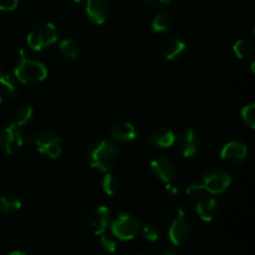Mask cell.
Returning <instances> with one entry per match:
<instances>
[{
  "label": "cell",
  "mask_w": 255,
  "mask_h": 255,
  "mask_svg": "<svg viewBox=\"0 0 255 255\" xmlns=\"http://www.w3.org/2000/svg\"><path fill=\"white\" fill-rule=\"evenodd\" d=\"M120 157V149L112 141L97 138L92 141L86 151V158L90 166L99 172H109L116 164Z\"/></svg>",
  "instance_id": "obj_1"
},
{
  "label": "cell",
  "mask_w": 255,
  "mask_h": 255,
  "mask_svg": "<svg viewBox=\"0 0 255 255\" xmlns=\"http://www.w3.org/2000/svg\"><path fill=\"white\" fill-rule=\"evenodd\" d=\"M20 60L14 69V76L21 84L34 85L44 81L47 77V69L42 62L25 57L24 49H19Z\"/></svg>",
  "instance_id": "obj_2"
},
{
  "label": "cell",
  "mask_w": 255,
  "mask_h": 255,
  "mask_svg": "<svg viewBox=\"0 0 255 255\" xmlns=\"http://www.w3.org/2000/svg\"><path fill=\"white\" fill-rule=\"evenodd\" d=\"M59 34H57V29L52 22H41V24L36 25L31 31L29 32L26 37V41L29 47H31L35 51H42V50L47 49L51 45L56 42Z\"/></svg>",
  "instance_id": "obj_3"
},
{
  "label": "cell",
  "mask_w": 255,
  "mask_h": 255,
  "mask_svg": "<svg viewBox=\"0 0 255 255\" xmlns=\"http://www.w3.org/2000/svg\"><path fill=\"white\" fill-rule=\"evenodd\" d=\"M141 221L131 213L119 214L111 224V232L120 241H132L141 233Z\"/></svg>",
  "instance_id": "obj_4"
},
{
  "label": "cell",
  "mask_w": 255,
  "mask_h": 255,
  "mask_svg": "<svg viewBox=\"0 0 255 255\" xmlns=\"http://www.w3.org/2000/svg\"><path fill=\"white\" fill-rule=\"evenodd\" d=\"M35 146L39 153L51 159H56L61 156L62 139L60 134L52 131H42L34 138Z\"/></svg>",
  "instance_id": "obj_5"
},
{
  "label": "cell",
  "mask_w": 255,
  "mask_h": 255,
  "mask_svg": "<svg viewBox=\"0 0 255 255\" xmlns=\"http://www.w3.org/2000/svg\"><path fill=\"white\" fill-rule=\"evenodd\" d=\"M189 237H191V226L186 218V212H184L183 207L179 206L177 208L176 218L169 226L168 238L173 246L179 247L188 242Z\"/></svg>",
  "instance_id": "obj_6"
},
{
  "label": "cell",
  "mask_w": 255,
  "mask_h": 255,
  "mask_svg": "<svg viewBox=\"0 0 255 255\" xmlns=\"http://www.w3.org/2000/svg\"><path fill=\"white\" fill-rule=\"evenodd\" d=\"M24 143V137L20 126L15 122L6 125L0 129V149L6 154H14Z\"/></svg>",
  "instance_id": "obj_7"
},
{
  "label": "cell",
  "mask_w": 255,
  "mask_h": 255,
  "mask_svg": "<svg viewBox=\"0 0 255 255\" xmlns=\"http://www.w3.org/2000/svg\"><path fill=\"white\" fill-rule=\"evenodd\" d=\"M232 183V177L228 172L218 168H211L203 174L204 191L211 194H222Z\"/></svg>",
  "instance_id": "obj_8"
},
{
  "label": "cell",
  "mask_w": 255,
  "mask_h": 255,
  "mask_svg": "<svg viewBox=\"0 0 255 255\" xmlns=\"http://www.w3.org/2000/svg\"><path fill=\"white\" fill-rule=\"evenodd\" d=\"M176 143L179 153L186 158H189L198 152L201 146V137L194 129L187 128L182 131L178 137H176Z\"/></svg>",
  "instance_id": "obj_9"
},
{
  "label": "cell",
  "mask_w": 255,
  "mask_h": 255,
  "mask_svg": "<svg viewBox=\"0 0 255 255\" xmlns=\"http://www.w3.org/2000/svg\"><path fill=\"white\" fill-rule=\"evenodd\" d=\"M85 11L92 24L102 25L111 14V4L110 0H86Z\"/></svg>",
  "instance_id": "obj_10"
},
{
  "label": "cell",
  "mask_w": 255,
  "mask_h": 255,
  "mask_svg": "<svg viewBox=\"0 0 255 255\" xmlns=\"http://www.w3.org/2000/svg\"><path fill=\"white\" fill-rule=\"evenodd\" d=\"M248 148L239 141H231L222 148L221 159L227 166H238L246 159Z\"/></svg>",
  "instance_id": "obj_11"
},
{
  "label": "cell",
  "mask_w": 255,
  "mask_h": 255,
  "mask_svg": "<svg viewBox=\"0 0 255 255\" xmlns=\"http://www.w3.org/2000/svg\"><path fill=\"white\" fill-rule=\"evenodd\" d=\"M149 168H151L153 176L163 183L172 182L177 174L176 163L167 157H159V158L151 161Z\"/></svg>",
  "instance_id": "obj_12"
},
{
  "label": "cell",
  "mask_w": 255,
  "mask_h": 255,
  "mask_svg": "<svg viewBox=\"0 0 255 255\" xmlns=\"http://www.w3.org/2000/svg\"><path fill=\"white\" fill-rule=\"evenodd\" d=\"M110 217H111V213H110V209L107 207L100 206L95 208L87 218V227L91 231V233L95 236L104 234L109 227Z\"/></svg>",
  "instance_id": "obj_13"
},
{
  "label": "cell",
  "mask_w": 255,
  "mask_h": 255,
  "mask_svg": "<svg viewBox=\"0 0 255 255\" xmlns=\"http://www.w3.org/2000/svg\"><path fill=\"white\" fill-rule=\"evenodd\" d=\"M197 214L203 222H212L219 213L218 202L211 197H201L196 206Z\"/></svg>",
  "instance_id": "obj_14"
},
{
  "label": "cell",
  "mask_w": 255,
  "mask_h": 255,
  "mask_svg": "<svg viewBox=\"0 0 255 255\" xmlns=\"http://www.w3.org/2000/svg\"><path fill=\"white\" fill-rule=\"evenodd\" d=\"M176 143V134L171 129L159 128L152 132L148 137L147 144L151 148H169Z\"/></svg>",
  "instance_id": "obj_15"
},
{
  "label": "cell",
  "mask_w": 255,
  "mask_h": 255,
  "mask_svg": "<svg viewBox=\"0 0 255 255\" xmlns=\"http://www.w3.org/2000/svg\"><path fill=\"white\" fill-rule=\"evenodd\" d=\"M111 136L115 141L120 143H128L136 139L137 132L132 124L127 121H120L112 126Z\"/></svg>",
  "instance_id": "obj_16"
},
{
  "label": "cell",
  "mask_w": 255,
  "mask_h": 255,
  "mask_svg": "<svg viewBox=\"0 0 255 255\" xmlns=\"http://www.w3.org/2000/svg\"><path fill=\"white\" fill-rule=\"evenodd\" d=\"M186 42L179 37H169L164 41L163 47H162V54L164 59L168 61H173L181 57L183 52L186 51Z\"/></svg>",
  "instance_id": "obj_17"
},
{
  "label": "cell",
  "mask_w": 255,
  "mask_h": 255,
  "mask_svg": "<svg viewBox=\"0 0 255 255\" xmlns=\"http://www.w3.org/2000/svg\"><path fill=\"white\" fill-rule=\"evenodd\" d=\"M17 91L14 77L7 74H0V104H6Z\"/></svg>",
  "instance_id": "obj_18"
},
{
  "label": "cell",
  "mask_w": 255,
  "mask_h": 255,
  "mask_svg": "<svg viewBox=\"0 0 255 255\" xmlns=\"http://www.w3.org/2000/svg\"><path fill=\"white\" fill-rule=\"evenodd\" d=\"M172 25V16L168 12H159L152 20V31L156 34H163L171 27Z\"/></svg>",
  "instance_id": "obj_19"
},
{
  "label": "cell",
  "mask_w": 255,
  "mask_h": 255,
  "mask_svg": "<svg viewBox=\"0 0 255 255\" xmlns=\"http://www.w3.org/2000/svg\"><path fill=\"white\" fill-rule=\"evenodd\" d=\"M60 52L62 54V56L66 57L69 60H76L79 59L80 56V47L76 42L72 39L67 37V39H64L61 42H60Z\"/></svg>",
  "instance_id": "obj_20"
},
{
  "label": "cell",
  "mask_w": 255,
  "mask_h": 255,
  "mask_svg": "<svg viewBox=\"0 0 255 255\" xmlns=\"http://www.w3.org/2000/svg\"><path fill=\"white\" fill-rule=\"evenodd\" d=\"M21 201L14 196H1L0 197V212L5 214H11L20 211Z\"/></svg>",
  "instance_id": "obj_21"
},
{
  "label": "cell",
  "mask_w": 255,
  "mask_h": 255,
  "mask_svg": "<svg viewBox=\"0 0 255 255\" xmlns=\"http://www.w3.org/2000/svg\"><path fill=\"white\" fill-rule=\"evenodd\" d=\"M233 52L238 59H251L253 55V45L248 40H238L233 45Z\"/></svg>",
  "instance_id": "obj_22"
},
{
  "label": "cell",
  "mask_w": 255,
  "mask_h": 255,
  "mask_svg": "<svg viewBox=\"0 0 255 255\" xmlns=\"http://www.w3.org/2000/svg\"><path fill=\"white\" fill-rule=\"evenodd\" d=\"M120 188V182L117 179V177L115 174L109 173L106 172V174L102 178V191L107 194V196H115V194L119 192Z\"/></svg>",
  "instance_id": "obj_23"
},
{
  "label": "cell",
  "mask_w": 255,
  "mask_h": 255,
  "mask_svg": "<svg viewBox=\"0 0 255 255\" xmlns=\"http://www.w3.org/2000/svg\"><path fill=\"white\" fill-rule=\"evenodd\" d=\"M32 115H34V109L31 106H21L15 114V124L20 127L24 126L32 119Z\"/></svg>",
  "instance_id": "obj_24"
},
{
  "label": "cell",
  "mask_w": 255,
  "mask_h": 255,
  "mask_svg": "<svg viewBox=\"0 0 255 255\" xmlns=\"http://www.w3.org/2000/svg\"><path fill=\"white\" fill-rule=\"evenodd\" d=\"M242 119L243 121L251 127L252 129L255 128V105L249 104L247 106H244L241 111Z\"/></svg>",
  "instance_id": "obj_25"
},
{
  "label": "cell",
  "mask_w": 255,
  "mask_h": 255,
  "mask_svg": "<svg viewBox=\"0 0 255 255\" xmlns=\"http://www.w3.org/2000/svg\"><path fill=\"white\" fill-rule=\"evenodd\" d=\"M142 236L148 242H157L159 239V231L154 226H146L141 229Z\"/></svg>",
  "instance_id": "obj_26"
},
{
  "label": "cell",
  "mask_w": 255,
  "mask_h": 255,
  "mask_svg": "<svg viewBox=\"0 0 255 255\" xmlns=\"http://www.w3.org/2000/svg\"><path fill=\"white\" fill-rule=\"evenodd\" d=\"M100 243H101V247L109 253H115L117 249V243L115 239L110 238L106 234H101V238H100Z\"/></svg>",
  "instance_id": "obj_27"
},
{
  "label": "cell",
  "mask_w": 255,
  "mask_h": 255,
  "mask_svg": "<svg viewBox=\"0 0 255 255\" xmlns=\"http://www.w3.org/2000/svg\"><path fill=\"white\" fill-rule=\"evenodd\" d=\"M206 191H204L203 186L202 184H191L187 188V194H188L189 198L193 199H199L201 197L204 196Z\"/></svg>",
  "instance_id": "obj_28"
},
{
  "label": "cell",
  "mask_w": 255,
  "mask_h": 255,
  "mask_svg": "<svg viewBox=\"0 0 255 255\" xmlns=\"http://www.w3.org/2000/svg\"><path fill=\"white\" fill-rule=\"evenodd\" d=\"M19 0H0V11H11L16 9Z\"/></svg>",
  "instance_id": "obj_29"
},
{
  "label": "cell",
  "mask_w": 255,
  "mask_h": 255,
  "mask_svg": "<svg viewBox=\"0 0 255 255\" xmlns=\"http://www.w3.org/2000/svg\"><path fill=\"white\" fill-rule=\"evenodd\" d=\"M171 1L172 0H142V2H144V4L151 7L167 6V5L171 4Z\"/></svg>",
  "instance_id": "obj_30"
},
{
  "label": "cell",
  "mask_w": 255,
  "mask_h": 255,
  "mask_svg": "<svg viewBox=\"0 0 255 255\" xmlns=\"http://www.w3.org/2000/svg\"><path fill=\"white\" fill-rule=\"evenodd\" d=\"M166 192L171 194V196H173V194H177L178 189H177L174 184H171V182H168V183H166Z\"/></svg>",
  "instance_id": "obj_31"
},
{
  "label": "cell",
  "mask_w": 255,
  "mask_h": 255,
  "mask_svg": "<svg viewBox=\"0 0 255 255\" xmlns=\"http://www.w3.org/2000/svg\"><path fill=\"white\" fill-rule=\"evenodd\" d=\"M162 255H179V254L177 253L176 251H173V249H168V251H164L163 253H162Z\"/></svg>",
  "instance_id": "obj_32"
},
{
  "label": "cell",
  "mask_w": 255,
  "mask_h": 255,
  "mask_svg": "<svg viewBox=\"0 0 255 255\" xmlns=\"http://www.w3.org/2000/svg\"><path fill=\"white\" fill-rule=\"evenodd\" d=\"M9 255H26L25 253H22V252H19V251H16V252H11V253H10Z\"/></svg>",
  "instance_id": "obj_33"
},
{
  "label": "cell",
  "mask_w": 255,
  "mask_h": 255,
  "mask_svg": "<svg viewBox=\"0 0 255 255\" xmlns=\"http://www.w3.org/2000/svg\"><path fill=\"white\" fill-rule=\"evenodd\" d=\"M71 1H74V2H81L82 0H71Z\"/></svg>",
  "instance_id": "obj_34"
},
{
  "label": "cell",
  "mask_w": 255,
  "mask_h": 255,
  "mask_svg": "<svg viewBox=\"0 0 255 255\" xmlns=\"http://www.w3.org/2000/svg\"><path fill=\"white\" fill-rule=\"evenodd\" d=\"M0 70H1V62H0Z\"/></svg>",
  "instance_id": "obj_35"
}]
</instances>
